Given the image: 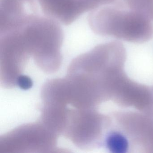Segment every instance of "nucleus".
I'll list each match as a JSON object with an SVG mask.
<instances>
[{
  "mask_svg": "<svg viewBox=\"0 0 153 153\" xmlns=\"http://www.w3.org/2000/svg\"><path fill=\"white\" fill-rule=\"evenodd\" d=\"M116 2L91 11L88 25L94 33L126 42L143 43L153 37L152 20L140 12Z\"/></svg>",
  "mask_w": 153,
  "mask_h": 153,
  "instance_id": "1",
  "label": "nucleus"
},
{
  "mask_svg": "<svg viewBox=\"0 0 153 153\" xmlns=\"http://www.w3.org/2000/svg\"><path fill=\"white\" fill-rule=\"evenodd\" d=\"M37 0H0V34L16 30L38 16Z\"/></svg>",
  "mask_w": 153,
  "mask_h": 153,
  "instance_id": "2",
  "label": "nucleus"
},
{
  "mask_svg": "<svg viewBox=\"0 0 153 153\" xmlns=\"http://www.w3.org/2000/svg\"><path fill=\"white\" fill-rule=\"evenodd\" d=\"M44 16L69 25L86 12L80 0H37Z\"/></svg>",
  "mask_w": 153,
  "mask_h": 153,
  "instance_id": "3",
  "label": "nucleus"
},
{
  "mask_svg": "<svg viewBox=\"0 0 153 153\" xmlns=\"http://www.w3.org/2000/svg\"><path fill=\"white\" fill-rule=\"evenodd\" d=\"M106 145L109 150L116 153H125L128 147L127 138L119 132H113L108 136Z\"/></svg>",
  "mask_w": 153,
  "mask_h": 153,
  "instance_id": "4",
  "label": "nucleus"
},
{
  "mask_svg": "<svg viewBox=\"0 0 153 153\" xmlns=\"http://www.w3.org/2000/svg\"><path fill=\"white\" fill-rule=\"evenodd\" d=\"M130 9L142 13L153 20V0H123Z\"/></svg>",
  "mask_w": 153,
  "mask_h": 153,
  "instance_id": "5",
  "label": "nucleus"
},
{
  "mask_svg": "<svg viewBox=\"0 0 153 153\" xmlns=\"http://www.w3.org/2000/svg\"><path fill=\"white\" fill-rule=\"evenodd\" d=\"M119 0H80L86 12L116 3Z\"/></svg>",
  "mask_w": 153,
  "mask_h": 153,
  "instance_id": "6",
  "label": "nucleus"
},
{
  "mask_svg": "<svg viewBox=\"0 0 153 153\" xmlns=\"http://www.w3.org/2000/svg\"><path fill=\"white\" fill-rule=\"evenodd\" d=\"M18 85L21 89L27 90L33 86V81L30 78L25 75H22L18 79Z\"/></svg>",
  "mask_w": 153,
  "mask_h": 153,
  "instance_id": "7",
  "label": "nucleus"
}]
</instances>
